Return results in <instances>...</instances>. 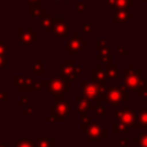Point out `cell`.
Instances as JSON below:
<instances>
[{
  "label": "cell",
  "mask_w": 147,
  "mask_h": 147,
  "mask_svg": "<svg viewBox=\"0 0 147 147\" xmlns=\"http://www.w3.org/2000/svg\"><path fill=\"white\" fill-rule=\"evenodd\" d=\"M107 75L110 79H117V65H109L107 69Z\"/></svg>",
  "instance_id": "10"
},
{
  "label": "cell",
  "mask_w": 147,
  "mask_h": 147,
  "mask_svg": "<svg viewBox=\"0 0 147 147\" xmlns=\"http://www.w3.org/2000/svg\"><path fill=\"white\" fill-rule=\"evenodd\" d=\"M142 77L144 70H133L132 65H129L127 69L123 70V85L127 90L139 91L147 87V80H144Z\"/></svg>",
  "instance_id": "1"
},
{
  "label": "cell",
  "mask_w": 147,
  "mask_h": 147,
  "mask_svg": "<svg viewBox=\"0 0 147 147\" xmlns=\"http://www.w3.org/2000/svg\"><path fill=\"white\" fill-rule=\"evenodd\" d=\"M137 121H138V126L147 127V108H142V107L138 108Z\"/></svg>",
  "instance_id": "5"
},
{
  "label": "cell",
  "mask_w": 147,
  "mask_h": 147,
  "mask_svg": "<svg viewBox=\"0 0 147 147\" xmlns=\"http://www.w3.org/2000/svg\"><path fill=\"white\" fill-rule=\"evenodd\" d=\"M118 53H119V54H127L129 52H127V49L123 48V47H122V45L119 44V45H118Z\"/></svg>",
  "instance_id": "14"
},
{
  "label": "cell",
  "mask_w": 147,
  "mask_h": 147,
  "mask_svg": "<svg viewBox=\"0 0 147 147\" xmlns=\"http://www.w3.org/2000/svg\"><path fill=\"white\" fill-rule=\"evenodd\" d=\"M129 126H126L125 124L121 123V122H116L113 124V131L114 132H127Z\"/></svg>",
  "instance_id": "9"
},
{
  "label": "cell",
  "mask_w": 147,
  "mask_h": 147,
  "mask_svg": "<svg viewBox=\"0 0 147 147\" xmlns=\"http://www.w3.org/2000/svg\"><path fill=\"white\" fill-rule=\"evenodd\" d=\"M138 93H139V95H140L141 98H144L145 100H147V87H144V88L139 90Z\"/></svg>",
  "instance_id": "12"
},
{
  "label": "cell",
  "mask_w": 147,
  "mask_h": 147,
  "mask_svg": "<svg viewBox=\"0 0 147 147\" xmlns=\"http://www.w3.org/2000/svg\"><path fill=\"white\" fill-rule=\"evenodd\" d=\"M127 140H129L127 138H124V139H122V138H121V139H118V141H119V144H118V146H119V147H123V146H126V142H127Z\"/></svg>",
  "instance_id": "13"
},
{
  "label": "cell",
  "mask_w": 147,
  "mask_h": 147,
  "mask_svg": "<svg viewBox=\"0 0 147 147\" xmlns=\"http://www.w3.org/2000/svg\"><path fill=\"white\" fill-rule=\"evenodd\" d=\"M136 144H139V147H147V132H140L138 138L133 139Z\"/></svg>",
  "instance_id": "8"
},
{
  "label": "cell",
  "mask_w": 147,
  "mask_h": 147,
  "mask_svg": "<svg viewBox=\"0 0 147 147\" xmlns=\"http://www.w3.org/2000/svg\"><path fill=\"white\" fill-rule=\"evenodd\" d=\"M133 0H114V6L116 9L119 10H126L129 7L132 6Z\"/></svg>",
  "instance_id": "7"
},
{
  "label": "cell",
  "mask_w": 147,
  "mask_h": 147,
  "mask_svg": "<svg viewBox=\"0 0 147 147\" xmlns=\"http://www.w3.org/2000/svg\"><path fill=\"white\" fill-rule=\"evenodd\" d=\"M113 115H114V117L118 118V122L125 124L126 126H132V127L138 126L137 114L130 108H121Z\"/></svg>",
  "instance_id": "3"
},
{
  "label": "cell",
  "mask_w": 147,
  "mask_h": 147,
  "mask_svg": "<svg viewBox=\"0 0 147 147\" xmlns=\"http://www.w3.org/2000/svg\"><path fill=\"white\" fill-rule=\"evenodd\" d=\"M105 96L110 106H119L123 101H127V91L122 86H109Z\"/></svg>",
  "instance_id": "2"
},
{
  "label": "cell",
  "mask_w": 147,
  "mask_h": 147,
  "mask_svg": "<svg viewBox=\"0 0 147 147\" xmlns=\"http://www.w3.org/2000/svg\"><path fill=\"white\" fill-rule=\"evenodd\" d=\"M94 76L96 77L95 79H98L102 85H105L107 83V79H106V75L102 70H100V67H99V70L98 71H94Z\"/></svg>",
  "instance_id": "11"
},
{
  "label": "cell",
  "mask_w": 147,
  "mask_h": 147,
  "mask_svg": "<svg viewBox=\"0 0 147 147\" xmlns=\"http://www.w3.org/2000/svg\"><path fill=\"white\" fill-rule=\"evenodd\" d=\"M114 13H115L114 21L119 22V23H125L126 20H127L129 17L132 16V13H127L126 10H119V9H116V11L114 10Z\"/></svg>",
  "instance_id": "6"
},
{
  "label": "cell",
  "mask_w": 147,
  "mask_h": 147,
  "mask_svg": "<svg viewBox=\"0 0 147 147\" xmlns=\"http://www.w3.org/2000/svg\"><path fill=\"white\" fill-rule=\"evenodd\" d=\"M83 92L87 98H91L93 100H101L102 96H105L102 87L95 83H86V86H84Z\"/></svg>",
  "instance_id": "4"
},
{
  "label": "cell",
  "mask_w": 147,
  "mask_h": 147,
  "mask_svg": "<svg viewBox=\"0 0 147 147\" xmlns=\"http://www.w3.org/2000/svg\"><path fill=\"white\" fill-rule=\"evenodd\" d=\"M139 2H147V0H139Z\"/></svg>",
  "instance_id": "15"
}]
</instances>
